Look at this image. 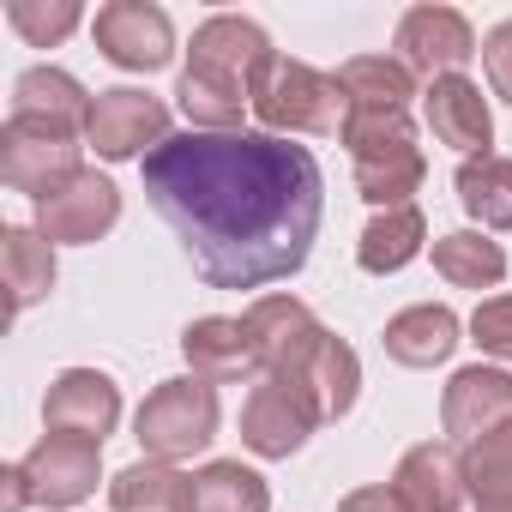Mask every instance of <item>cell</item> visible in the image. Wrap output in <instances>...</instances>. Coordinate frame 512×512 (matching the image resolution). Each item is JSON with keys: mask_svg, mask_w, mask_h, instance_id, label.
I'll list each match as a JSON object with an SVG mask.
<instances>
[{"mask_svg": "<svg viewBox=\"0 0 512 512\" xmlns=\"http://www.w3.org/2000/svg\"><path fill=\"white\" fill-rule=\"evenodd\" d=\"M145 199L211 290H266L308 266L326 217L320 157L278 133H175L145 163Z\"/></svg>", "mask_w": 512, "mask_h": 512, "instance_id": "6da1fadb", "label": "cell"}, {"mask_svg": "<svg viewBox=\"0 0 512 512\" xmlns=\"http://www.w3.org/2000/svg\"><path fill=\"white\" fill-rule=\"evenodd\" d=\"M272 61H278V49H272L260 19L211 13L193 31L187 67H181V85H175V103H181L187 127L193 133H247L241 115L253 109V85H260V73Z\"/></svg>", "mask_w": 512, "mask_h": 512, "instance_id": "7a4b0ae2", "label": "cell"}, {"mask_svg": "<svg viewBox=\"0 0 512 512\" xmlns=\"http://www.w3.org/2000/svg\"><path fill=\"white\" fill-rule=\"evenodd\" d=\"M338 139H344V151H350L356 193H362L374 211L416 205V187L428 181V157H422V145H416L410 109H344Z\"/></svg>", "mask_w": 512, "mask_h": 512, "instance_id": "3957f363", "label": "cell"}, {"mask_svg": "<svg viewBox=\"0 0 512 512\" xmlns=\"http://www.w3.org/2000/svg\"><path fill=\"white\" fill-rule=\"evenodd\" d=\"M344 91H338V73H320L308 61H290L278 55L260 85H253V115H260V133H278V139H296V133H338L344 127Z\"/></svg>", "mask_w": 512, "mask_h": 512, "instance_id": "277c9868", "label": "cell"}, {"mask_svg": "<svg viewBox=\"0 0 512 512\" xmlns=\"http://www.w3.org/2000/svg\"><path fill=\"white\" fill-rule=\"evenodd\" d=\"M217 386L181 374V380H163L157 392H145L139 416H133V440L145 458H163V464H181L193 452H205L217 440Z\"/></svg>", "mask_w": 512, "mask_h": 512, "instance_id": "5b68a950", "label": "cell"}, {"mask_svg": "<svg viewBox=\"0 0 512 512\" xmlns=\"http://www.w3.org/2000/svg\"><path fill=\"white\" fill-rule=\"evenodd\" d=\"M85 169V145L79 133H61L49 121H25V115H7V127H0V181H7L13 193H31L37 205L67 187L73 175Z\"/></svg>", "mask_w": 512, "mask_h": 512, "instance_id": "8992f818", "label": "cell"}, {"mask_svg": "<svg viewBox=\"0 0 512 512\" xmlns=\"http://www.w3.org/2000/svg\"><path fill=\"white\" fill-rule=\"evenodd\" d=\"M169 133V109L163 97L139 91V85H115V91H97L91 103V127H85V145L103 157V163H145Z\"/></svg>", "mask_w": 512, "mask_h": 512, "instance_id": "52a82bcc", "label": "cell"}, {"mask_svg": "<svg viewBox=\"0 0 512 512\" xmlns=\"http://www.w3.org/2000/svg\"><path fill=\"white\" fill-rule=\"evenodd\" d=\"M91 37L103 61L121 73H163L175 61V19L157 0H109L91 19Z\"/></svg>", "mask_w": 512, "mask_h": 512, "instance_id": "ba28073f", "label": "cell"}, {"mask_svg": "<svg viewBox=\"0 0 512 512\" xmlns=\"http://www.w3.org/2000/svg\"><path fill=\"white\" fill-rule=\"evenodd\" d=\"M121 422V386L103 368H61L43 392V428L103 446Z\"/></svg>", "mask_w": 512, "mask_h": 512, "instance_id": "9c48e42d", "label": "cell"}, {"mask_svg": "<svg viewBox=\"0 0 512 512\" xmlns=\"http://www.w3.org/2000/svg\"><path fill=\"white\" fill-rule=\"evenodd\" d=\"M440 428L452 446H476L494 428H512V374L500 362H470L440 392Z\"/></svg>", "mask_w": 512, "mask_h": 512, "instance_id": "30bf717a", "label": "cell"}, {"mask_svg": "<svg viewBox=\"0 0 512 512\" xmlns=\"http://www.w3.org/2000/svg\"><path fill=\"white\" fill-rule=\"evenodd\" d=\"M121 223V187L97 169H79L67 187H55L43 205H37V229L55 241V247H91L103 241L109 229Z\"/></svg>", "mask_w": 512, "mask_h": 512, "instance_id": "8fae6325", "label": "cell"}, {"mask_svg": "<svg viewBox=\"0 0 512 512\" xmlns=\"http://www.w3.org/2000/svg\"><path fill=\"white\" fill-rule=\"evenodd\" d=\"M19 470H25L37 506L67 512V506H79V500L97 494V482H103V446L73 440V434H43V440L19 458Z\"/></svg>", "mask_w": 512, "mask_h": 512, "instance_id": "7c38bea8", "label": "cell"}, {"mask_svg": "<svg viewBox=\"0 0 512 512\" xmlns=\"http://www.w3.org/2000/svg\"><path fill=\"white\" fill-rule=\"evenodd\" d=\"M482 55L470 19L458 7H410L398 19V61L416 73V79H446V73H464V61Z\"/></svg>", "mask_w": 512, "mask_h": 512, "instance_id": "4fadbf2b", "label": "cell"}, {"mask_svg": "<svg viewBox=\"0 0 512 512\" xmlns=\"http://www.w3.org/2000/svg\"><path fill=\"white\" fill-rule=\"evenodd\" d=\"M266 380H284L320 422H338L356 410V392H362V356L338 338V332H320L314 350L290 368V374H266Z\"/></svg>", "mask_w": 512, "mask_h": 512, "instance_id": "5bb4252c", "label": "cell"}, {"mask_svg": "<svg viewBox=\"0 0 512 512\" xmlns=\"http://www.w3.org/2000/svg\"><path fill=\"white\" fill-rule=\"evenodd\" d=\"M314 428H320V416L284 380H266V374L253 380V392L241 404V446L253 458H296Z\"/></svg>", "mask_w": 512, "mask_h": 512, "instance_id": "9a60e30c", "label": "cell"}, {"mask_svg": "<svg viewBox=\"0 0 512 512\" xmlns=\"http://www.w3.org/2000/svg\"><path fill=\"white\" fill-rule=\"evenodd\" d=\"M241 326L253 338V362H260V374H290L314 350V338L326 332L302 296H253Z\"/></svg>", "mask_w": 512, "mask_h": 512, "instance_id": "2e32d148", "label": "cell"}, {"mask_svg": "<svg viewBox=\"0 0 512 512\" xmlns=\"http://www.w3.org/2000/svg\"><path fill=\"white\" fill-rule=\"evenodd\" d=\"M392 488L410 512H464L470 488H464V446L452 440H422L398 458Z\"/></svg>", "mask_w": 512, "mask_h": 512, "instance_id": "e0dca14e", "label": "cell"}, {"mask_svg": "<svg viewBox=\"0 0 512 512\" xmlns=\"http://www.w3.org/2000/svg\"><path fill=\"white\" fill-rule=\"evenodd\" d=\"M422 121H428V133H434L440 145H452V151H464V157H488V145H494L488 97H482V85L464 79V73H446V79H434V85L422 91Z\"/></svg>", "mask_w": 512, "mask_h": 512, "instance_id": "ac0fdd59", "label": "cell"}, {"mask_svg": "<svg viewBox=\"0 0 512 512\" xmlns=\"http://www.w3.org/2000/svg\"><path fill=\"white\" fill-rule=\"evenodd\" d=\"M458 332H464V320H458L446 302H416V308H404V314L386 320L380 344H386V356H392L398 368H440V362H452V350L464 344Z\"/></svg>", "mask_w": 512, "mask_h": 512, "instance_id": "d6986e66", "label": "cell"}, {"mask_svg": "<svg viewBox=\"0 0 512 512\" xmlns=\"http://www.w3.org/2000/svg\"><path fill=\"white\" fill-rule=\"evenodd\" d=\"M181 356H187L193 380H205V386H229V380L260 374L247 326L229 320V314H205V320H193V326L181 332Z\"/></svg>", "mask_w": 512, "mask_h": 512, "instance_id": "ffe728a7", "label": "cell"}, {"mask_svg": "<svg viewBox=\"0 0 512 512\" xmlns=\"http://www.w3.org/2000/svg\"><path fill=\"white\" fill-rule=\"evenodd\" d=\"M91 91L67 73V67H25L13 79V115L25 121H49L61 133H85L91 127Z\"/></svg>", "mask_w": 512, "mask_h": 512, "instance_id": "44dd1931", "label": "cell"}, {"mask_svg": "<svg viewBox=\"0 0 512 512\" xmlns=\"http://www.w3.org/2000/svg\"><path fill=\"white\" fill-rule=\"evenodd\" d=\"M109 512H199V494L187 470L163 458H139L109 476Z\"/></svg>", "mask_w": 512, "mask_h": 512, "instance_id": "7402d4cb", "label": "cell"}, {"mask_svg": "<svg viewBox=\"0 0 512 512\" xmlns=\"http://www.w3.org/2000/svg\"><path fill=\"white\" fill-rule=\"evenodd\" d=\"M422 247H428V217H422V205L374 211V223H368L362 241H356V266H362L368 278H392V272H404L410 260H422Z\"/></svg>", "mask_w": 512, "mask_h": 512, "instance_id": "603a6c76", "label": "cell"}, {"mask_svg": "<svg viewBox=\"0 0 512 512\" xmlns=\"http://www.w3.org/2000/svg\"><path fill=\"white\" fill-rule=\"evenodd\" d=\"M0 266H7V290H13V314L37 308L55 290V241L31 223H7L0 229Z\"/></svg>", "mask_w": 512, "mask_h": 512, "instance_id": "cb8c5ba5", "label": "cell"}, {"mask_svg": "<svg viewBox=\"0 0 512 512\" xmlns=\"http://www.w3.org/2000/svg\"><path fill=\"white\" fill-rule=\"evenodd\" d=\"M434 272L452 290H500L506 284V247L482 229H446L434 241Z\"/></svg>", "mask_w": 512, "mask_h": 512, "instance_id": "d4e9b609", "label": "cell"}, {"mask_svg": "<svg viewBox=\"0 0 512 512\" xmlns=\"http://www.w3.org/2000/svg\"><path fill=\"white\" fill-rule=\"evenodd\" d=\"M338 91L350 109H410L416 73L398 55H350L338 67Z\"/></svg>", "mask_w": 512, "mask_h": 512, "instance_id": "484cf974", "label": "cell"}, {"mask_svg": "<svg viewBox=\"0 0 512 512\" xmlns=\"http://www.w3.org/2000/svg\"><path fill=\"white\" fill-rule=\"evenodd\" d=\"M458 205L482 223V229H512V157L488 151V157H464L458 175Z\"/></svg>", "mask_w": 512, "mask_h": 512, "instance_id": "4316f807", "label": "cell"}, {"mask_svg": "<svg viewBox=\"0 0 512 512\" xmlns=\"http://www.w3.org/2000/svg\"><path fill=\"white\" fill-rule=\"evenodd\" d=\"M193 494L199 512H272V482L241 458H211L193 476Z\"/></svg>", "mask_w": 512, "mask_h": 512, "instance_id": "83f0119b", "label": "cell"}, {"mask_svg": "<svg viewBox=\"0 0 512 512\" xmlns=\"http://www.w3.org/2000/svg\"><path fill=\"white\" fill-rule=\"evenodd\" d=\"M464 488L476 512H512V428H494L464 446Z\"/></svg>", "mask_w": 512, "mask_h": 512, "instance_id": "f1b7e54d", "label": "cell"}, {"mask_svg": "<svg viewBox=\"0 0 512 512\" xmlns=\"http://www.w3.org/2000/svg\"><path fill=\"white\" fill-rule=\"evenodd\" d=\"M7 25L31 43V49H55L85 25L79 0H7Z\"/></svg>", "mask_w": 512, "mask_h": 512, "instance_id": "f546056e", "label": "cell"}, {"mask_svg": "<svg viewBox=\"0 0 512 512\" xmlns=\"http://www.w3.org/2000/svg\"><path fill=\"white\" fill-rule=\"evenodd\" d=\"M470 344L494 362H512V296H488L470 314Z\"/></svg>", "mask_w": 512, "mask_h": 512, "instance_id": "4dcf8cb0", "label": "cell"}, {"mask_svg": "<svg viewBox=\"0 0 512 512\" xmlns=\"http://www.w3.org/2000/svg\"><path fill=\"white\" fill-rule=\"evenodd\" d=\"M482 73H488V91L500 103H512V19H500L482 37Z\"/></svg>", "mask_w": 512, "mask_h": 512, "instance_id": "1f68e13d", "label": "cell"}, {"mask_svg": "<svg viewBox=\"0 0 512 512\" xmlns=\"http://www.w3.org/2000/svg\"><path fill=\"white\" fill-rule=\"evenodd\" d=\"M338 512H410V506L398 500V488H392V482H368V488L344 494V500H338Z\"/></svg>", "mask_w": 512, "mask_h": 512, "instance_id": "d6a6232c", "label": "cell"}, {"mask_svg": "<svg viewBox=\"0 0 512 512\" xmlns=\"http://www.w3.org/2000/svg\"><path fill=\"white\" fill-rule=\"evenodd\" d=\"M0 482H7V506H0V512H25V506H37V500H31V482H25L19 464H7V476H0Z\"/></svg>", "mask_w": 512, "mask_h": 512, "instance_id": "836d02e7", "label": "cell"}]
</instances>
